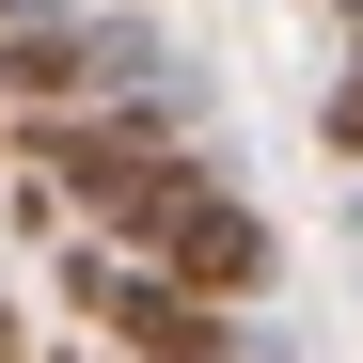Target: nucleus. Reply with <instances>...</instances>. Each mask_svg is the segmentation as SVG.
<instances>
[{
	"mask_svg": "<svg viewBox=\"0 0 363 363\" xmlns=\"http://www.w3.org/2000/svg\"><path fill=\"white\" fill-rule=\"evenodd\" d=\"M64 300H79L127 363H237V347H253L221 300H190L158 253H127V237H79V253H64Z\"/></svg>",
	"mask_w": 363,
	"mask_h": 363,
	"instance_id": "f257e3e1",
	"label": "nucleus"
},
{
	"mask_svg": "<svg viewBox=\"0 0 363 363\" xmlns=\"http://www.w3.org/2000/svg\"><path fill=\"white\" fill-rule=\"evenodd\" d=\"M158 269L190 284V300H221V316H253V300L284 284V237H269V221H253V206H237L221 174H206V190L158 221Z\"/></svg>",
	"mask_w": 363,
	"mask_h": 363,
	"instance_id": "f03ea898",
	"label": "nucleus"
},
{
	"mask_svg": "<svg viewBox=\"0 0 363 363\" xmlns=\"http://www.w3.org/2000/svg\"><path fill=\"white\" fill-rule=\"evenodd\" d=\"M316 143H332V158H363V32H347V79L316 95Z\"/></svg>",
	"mask_w": 363,
	"mask_h": 363,
	"instance_id": "7ed1b4c3",
	"label": "nucleus"
},
{
	"mask_svg": "<svg viewBox=\"0 0 363 363\" xmlns=\"http://www.w3.org/2000/svg\"><path fill=\"white\" fill-rule=\"evenodd\" d=\"M0 363H32V332H16V300H0Z\"/></svg>",
	"mask_w": 363,
	"mask_h": 363,
	"instance_id": "20e7f679",
	"label": "nucleus"
},
{
	"mask_svg": "<svg viewBox=\"0 0 363 363\" xmlns=\"http://www.w3.org/2000/svg\"><path fill=\"white\" fill-rule=\"evenodd\" d=\"M16 16H32V0H0V32H16Z\"/></svg>",
	"mask_w": 363,
	"mask_h": 363,
	"instance_id": "39448f33",
	"label": "nucleus"
},
{
	"mask_svg": "<svg viewBox=\"0 0 363 363\" xmlns=\"http://www.w3.org/2000/svg\"><path fill=\"white\" fill-rule=\"evenodd\" d=\"M347 174H363V158H347ZM347 221H363V190H347Z\"/></svg>",
	"mask_w": 363,
	"mask_h": 363,
	"instance_id": "423d86ee",
	"label": "nucleus"
},
{
	"mask_svg": "<svg viewBox=\"0 0 363 363\" xmlns=\"http://www.w3.org/2000/svg\"><path fill=\"white\" fill-rule=\"evenodd\" d=\"M347 32H363V0H347Z\"/></svg>",
	"mask_w": 363,
	"mask_h": 363,
	"instance_id": "0eeeda50",
	"label": "nucleus"
},
{
	"mask_svg": "<svg viewBox=\"0 0 363 363\" xmlns=\"http://www.w3.org/2000/svg\"><path fill=\"white\" fill-rule=\"evenodd\" d=\"M111 363H127V347H111Z\"/></svg>",
	"mask_w": 363,
	"mask_h": 363,
	"instance_id": "6e6552de",
	"label": "nucleus"
}]
</instances>
